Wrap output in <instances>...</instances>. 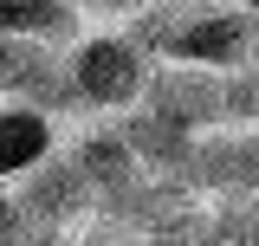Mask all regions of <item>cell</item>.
I'll use <instances>...</instances> for the list:
<instances>
[{
	"label": "cell",
	"instance_id": "cell-1",
	"mask_svg": "<svg viewBox=\"0 0 259 246\" xmlns=\"http://www.w3.org/2000/svg\"><path fill=\"white\" fill-rule=\"evenodd\" d=\"M65 65H71V85L84 97V110H136L156 59H149L130 32H84V39L65 52Z\"/></svg>",
	"mask_w": 259,
	"mask_h": 246
},
{
	"label": "cell",
	"instance_id": "cell-2",
	"mask_svg": "<svg viewBox=\"0 0 259 246\" xmlns=\"http://www.w3.org/2000/svg\"><path fill=\"white\" fill-rule=\"evenodd\" d=\"M143 110H156V117L182 123V130H194V136H207V130H221V123H227V71L162 59V65H149Z\"/></svg>",
	"mask_w": 259,
	"mask_h": 246
},
{
	"label": "cell",
	"instance_id": "cell-3",
	"mask_svg": "<svg viewBox=\"0 0 259 246\" xmlns=\"http://www.w3.org/2000/svg\"><path fill=\"white\" fill-rule=\"evenodd\" d=\"M13 201H20V214L32 227H52V233H71L78 220H97V188L71 169V155H46L32 175L13 182Z\"/></svg>",
	"mask_w": 259,
	"mask_h": 246
},
{
	"label": "cell",
	"instance_id": "cell-4",
	"mask_svg": "<svg viewBox=\"0 0 259 246\" xmlns=\"http://www.w3.org/2000/svg\"><path fill=\"white\" fill-rule=\"evenodd\" d=\"M65 155H71V169H78V175L97 188V208H104L110 194H123L130 182H143V162H136V149L123 143V130H117V123H97V130H84V136H78Z\"/></svg>",
	"mask_w": 259,
	"mask_h": 246
},
{
	"label": "cell",
	"instance_id": "cell-5",
	"mask_svg": "<svg viewBox=\"0 0 259 246\" xmlns=\"http://www.w3.org/2000/svg\"><path fill=\"white\" fill-rule=\"evenodd\" d=\"M123 143L136 149V162H143V175H168V182H182V169H188V155H194V130H182V123H168L156 117V110H123ZM188 188V182H182Z\"/></svg>",
	"mask_w": 259,
	"mask_h": 246
},
{
	"label": "cell",
	"instance_id": "cell-6",
	"mask_svg": "<svg viewBox=\"0 0 259 246\" xmlns=\"http://www.w3.org/2000/svg\"><path fill=\"white\" fill-rule=\"evenodd\" d=\"M59 149V123L32 104H0V188L32 175L46 155Z\"/></svg>",
	"mask_w": 259,
	"mask_h": 246
},
{
	"label": "cell",
	"instance_id": "cell-7",
	"mask_svg": "<svg viewBox=\"0 0 259 246\" xmlns=\"http://www.w3.org/2000/svg\"><path fill=\"white\" fill-rule=\"evenodd\" d=\"M0 32L39 39L52 52H71L84 39V7L78 0H0Z\"/></svg>",
	"mask_w": 259,
	"mask_h": 246
},
{
	"label": "cell",
	"instance_id": "cell-8",
	"mask_svg": "<svg viewBox=\"0 0 259 246\" xmlns=\"http://www.w3.org/2000/svg\"><path fill=\"white\" fill-rule=\"evenodd\" d=\"M214 214L227 220V233H233L240 246H259V182L240 188V194H221V201H214Z\"/></svg>",
	"mask_w": 259,
	"mask_h": 246
},
{
	"label": "cell",
	"instance_id": "cell-9",
	"mask_svg": "<svg viewBox=\"0 0 259 246\" xmlns=\"http://www.w3.org/2000/svg\"><path fill=\"white\" fill-rule=\"evenodd\" d=\"M149 7H162V0H84V13H104V20H136Z\"/></svg>",
	"mask_w": 259,
	"mask_h": 246
},
{
	"label": "cell",
	"instance_id": "cell-10",
	"mask_svg": "<svg viewBox=\"0 0 259 246\" xmlns=\"http://www.w3.org/2000/svg\"><path fill=\"white\" fill-rule=\"evenodd\" d=\"M240 7H246V13H259V0H240Z\"/></svg>",
	"mask_w": 259,
	"mask_h": 246
}]
</instances>
